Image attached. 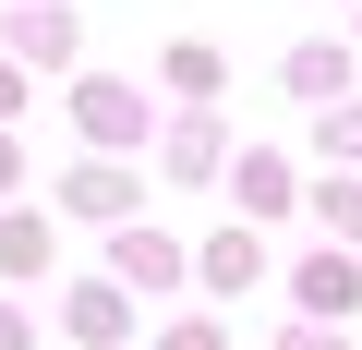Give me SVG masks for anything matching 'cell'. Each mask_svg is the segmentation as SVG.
<instances>
[{
	"instance_id": "9",
	"label": "cell",
	"mask_w": 362,
	"mask_h": 350,
	"mask_svg": "<svg viewBox=\"0 0 362 350\" xmlns=\"http://www.w3.org/2000/svg\"><path fill=\"white\" fill-rule=\"evenodd\" d=\"M290 350H338V338H326V326H314V338H290Z\"/></svg>"
},
{
	"instance_id": "7",
	"label": "cell",
	"mask_w": 362,
	"mask_h": 350,
	"mask_svg": "<svg viewBox=\"0 0 362 350\" xmlns=\"http://www.w3.org/2000/svg\"><path fill=\"white\" fill-rule=\"evenodd\" d=\"M314 206H326V230H350V254H362V182H326Z\"/></svg>"
},
{
	"instance_id": "6",
	"label": "cell",
	"mask_w": 362,
	"mask_h": 350,
	"mask_svg": "<svg viewBox=\"0 0 362 350\" xmlns=\"http://www.w3.org/2000/svg\"><path fill=\"white\" fill-rule=\"evenodd\" d=\"M169 266H181V254H169V242H145V230H133V242H121V278H145V290H169Z\"/></svg>"
},
{
	"instance_id": "4",
	"label": "cell",
	"mask_w": 362,
	"mask_h": 350,
	"mask_svg": "<svg viewBox=\"0 0 362 350\" xmlns=\"http://www.w3.org/2000/svg\"><path fill=\"white\" fill-rule=\"evenodd\" d=\"M121 326H133V314H121V290H73V338H85V350H109Z\"/></svg>"
},
{
	"instance_id": "10",
	"label": "cell",
	"mask_w": 362,
	"mask_h": 350,
	"mask_svg": "<svg viewBox=\"0 0 362 350\" xmlns=\"http://www.w3.org/2000/svg\"><path fill=\"white\" fill-rule=\"evenodd\" d=\"M0 182H13V145H0Z\"/></svg>"
},
{
	"instance_id": "2",
	"label": "cell",
	"mask_w": 362,
	"mask_h": 350,
	"mask_svg": "<svg viewBox=\"0 0 362 350\" xmlns=\"http://www.w3.org/2000/svg\"><path fill=\"white\" fill-rule=\"evenodd\" d=\"M13 49L25 61H73V13H13Z\"/></svg>"
},
{
	"instance_id": "8",
	"label": "cell",
	"mask_w": 362,
	"mask_h": 350,
	"mask_svg": "<svg viewBox=\"0 0 362 350\" xmlns=\"http://www.w3.org/2000/svg\"><path fill=\"white\" fill-rule=\"evenodd\" d=\"M169 350H218V326H181V338H169Z\"/></svg>"
},
{
	"instance_id": "5",
	"label": "cell",
	"mask_w": 362,
	"mask_h": 350,
	"mask_svg": "<svg viewBox=\"0 0 362 350\" xmlns=\"http://www.w3.org/2000/svg\"><path fill=\"white\" fill-rule=\"evenodd\" d=\"M254 266H266V254H254V230H218V242H206V278H218V290H242Z\"/></svg>"
},
{
	"instance_id": "1",
	"label": "cell",
	"mask_w": 362,
	"mask_h": 350,
	"mask_svg": "<svg viewBox=\"0 0 362 350\" xmlns=\"http://www.w3.org/2000/svg\"><path fill=\"white\" fill-rule=\"evenodd\" d=\"M73 109H85V133H97V145H133V133H145V109H133V85H85Z\"/></svg>"
},
{
	"instance_id": "3",
	"label": "cell",
	"mask_w": 362,
	"mask_h": 350,
	"mask_svg": "<svg viewBox=\"0 0 362 350\" xmlns=\"http://www.w3.org/2000/svg\"><path fill=\"white\" fill-rule=\"evenodd\" d=\"M302 302H314V314H350V302H362V266H338V254L302 266Z\"/></svg>"
}]
</instances>
